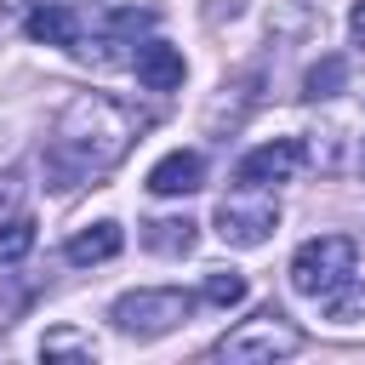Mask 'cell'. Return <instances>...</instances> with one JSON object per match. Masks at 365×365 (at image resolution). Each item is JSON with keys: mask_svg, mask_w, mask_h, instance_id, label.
I'll use <instances>...</instances> for the list:
<instances>
[{"mask_svg": "<svg viewBox=\"0 0 365 365\" xmlns=\"http://www.w3.org/2000/svg\"><path fill=\"white\" fill-rule=\"evenodd\" d=\"M137 131H148V114H137L131 103L103 97V91L68 97L57 125H51V137H46V154H40L46 182L51 188H80V182L108 177L131 154Z\"/></svg>", "mask_w": 365, "mask_h": 365, "instance_id": "1", "label": "cell"}, {"mask_svg": "<svg viewBox=\"0 0 365 365\" xmlns=\"http://www.w3.org/2000/svg\"><path fill=\"white\" fill-rule=\"evenodd\" d=\"M297 348H302V331H297L274 302H262L251 319H240L228 336L211 342V359H228V365H268V359H285V354H297Z\"/></svg>", "mask_w": 365, "mask_h": 365, "instance_id": "2", "label": "cell"}, {"mask_svg": "<svg viewBox=\"0 0 365 365\" xmlns=\"http://www.w3.org/2000/svg\"><path fill=\"white\" fill-rule=\"evenodd\" d=\"M194 308H200L194 291H177V285H143V291L114 297L108 319H114L125 336H165V331H177L182 319H194Z\"/></svg>", "mask_w": 365, "mask_h": 365, "instance_id": "3", "label": "cell"}, {"mask_svg": "<svg viewBox=\"0 0 365 365\" xmlns=\"http://www.w3.org/2000/svg\"><path fill=\"white\" fill-rule=\"evenodd\" d=\"M354 274H359V245H354L348 234H314V240H302L297 257H291V285H297L302 297H325V291H336V285L354 279Z\"/></svg>", "mask_w": 365, "mask_h": 365, "instance_id": "4", "label": "cell"}, {"mask_svg": "<svg viewBox=\"0 0 365 365\" xmlns=\"http://www.w3.org/2000/svg\"><path fill=\"white\" fill-rule=\"evenodd\" d=\"M274 228H279V205L262 188H234L228 200H217V234H222V245L251 251V245H268Z\"/></svg>", "mask_w": 365, "mask_h": 365, "instance_id": "5", "label": "cell"}, {"mask_svg": "<svg viewBox=\"0 0 365 365\" xmlns=\"http://www.w3.org/2000/svg\"><path fill=\"white\" fill-rule=\"evenodd\" d=\"M302 160H308V148H302L297 137H274V143L251 148V154L234 165V182H240V188H279V182H291V177L302 171Z\"/></svg>", "mask_w": 365, "mask_h": 365, "instance_id": "6", "label": "cell"}, {"mask_svg": "<svg viewBox=\"0 0 365 365\" xmlns=\"http://www.w3.org/2000/svg\"><path fill=\"white\" fill-rule=\"evenodd\" d=\"M23 34L34 46H68V51H80V11L57 6V0H34L29 17H23Z\"/></svg>", "mask_w": 365, "mask_h": 365, "instance_id": "7", "label": "cell"}, {"mask_svg": "<svg viewBox=\"0 0 365 365\" xmlns=\"http://www.w3.org/2000/svg\"><path fill=\"white\" fill-rule=\"evenodd\" d=\"M148 188H154V194H165V200L205 188V154H194V148H171L165 160H154V171H148Z\"/></svg>", "mask_w": 365, "mask_h": 365, "instance_id": "8", "label": "cell"}, {"mask_svg": "<svg viewBox=\"0 0 365 365\" xmlns=\"http://www.w3.org/2000/svg\"><path fill=\"white\" fill-rule=\"evenodd\" d=\"M131 68H137V80L148 91H177L182 86V51L165 46V40H143L137 57H131Z\"/></svg>", "mask_w": 365, "mask_h": 365, "instance_id": "9", "label": "cell"}, {"mask_svg": "<svg viewBox=\"0 0 365 365\" xmlns=\"http://www.w3.org/2000/svg\"><path fill=\"white\" fill-rule=\"evenodd\" d=\"M120 245H125V228L120 222H91V228H80L68 245H63V257L74 262V268H91V262H108V257H120Z\"/></svg>", "mask_w": 365, "mask_h": 365, "instance_id": "10", "label": "cell"}, {"mask_svg": "<svg viewBox=\"0 0 365 365\" xmlns=\"http://www.w3.org/2000/svg\"><path fill=\"white\" fill-rule=\"evenodd\" d=\"M143 245L160 251V257H188L194 251V222L188 217H154V222H143Z\"/></svg>", "mask_w": 365, "mask_h": 365, "instance_id": "11", "label": "cell"}, {"mask_svg": "<svg viewBox=\"0 0 365 365\" xmlns=\"http://www.w3.org/2000/svg\"><path fill=\"white\" fill-rule=\"evenodd\" d=\"M348 86V57H319L308 74H302V97L319 103V97H336Z\"/></svg>", "mask_w": 365, "mask_h": 365, "instance_id": "12", "label": "cell"}, {"mask_svg": "<svg viewBox=\"0 0 365 365\" xmlns=\"http://www.w3.org/2000/svg\"><path fill=\"white\" fill-rule=\"evenodd\" d=\"M319 302H325V319H336V325L365 319V279H342V285H336V291H325Z\"/></svg>", "mask_w": 365, "mask_h": 365, "instance_id": "13", "label": "cell"}, {"mask_svg": "<svg viewBox=\"0 0 365 365\" xmlns=\"http://www.w3.org/2000/svg\"><path fill=\"white\" fill-rule=\"evenodd\" d=\"M200 302H211V308H234V302H245V274H234V268H211L205 285H200Z\"/></svg>", "mask_w": 365, "mask_h": 365, "instance_id": "14", "label": "cell"}, {"mask_svg": "<svg viewBox=\"0 0 365 365\" xmlns=\"http://www.w3.org/2000/svg\"><path fill=\"white\" fill-rule=\"evenodd\" d=\"M34 251V217H6L0 222V262H23Z\"/></svg>", "mask_w": 365, "mask_h": 365, "instance_id": "15", "label": "cell"}, {"mask_svg": "<svg viewBox=\"0 0 365 365\" xmlns=\"http://www.w3.org/2000/svg\"><path fill=\"white\" fill-rule=\"evenodd\" d=\"M40 354H46V359H91V354H97V342L63 325V331H46V342H40Z\"/></svg>", "mask_w": 365, "mask_h": 365, "instance_id": "16", "label": "cell"}, {"mask_svg": "<svg viewBox=\"0 0 365 365\" xmlns=\"http://www.w3.org/2000/svg\"><path fill=\"white\" fill-rule=\"evenodd\" d=\"M348 29H354V40H359V46H365V0H359V6H354V11H348Z\"/></svg>", "mask_w": 365, "mask_h": 365, "instance_id": "17", "label": "cell"}, {"mask_svg": "<svg viewBox=\"0 0 365 365\" xmlns=\"http://www.w3.org/2000/svg\"><path fill=\"white\" fill-rule=\"evenodd\" d=\"M11 200H17V182H11V177H0V211H6Z\"/></svg>", "mask_w": 365, "mask_h": 365, "instance_id": "18", "label": "cell"}, {"mask_svg": "<svg viewBox=\"0 0 365 365\" xmlns=\"http://www.w3.org/2000/svg\"><path fill=\"white\" fill-rule=\"evenodd\" d=\"M11 6H34V0H0V11H11Z\"/></svg>", "mask_w": 365, "mask_h": 365, "instance_id": "19", "label": "cell"}, {"mask_svg": "<svg viewBox=\"0 0 365 365\" xmlns=\"http://www.w3.org/2000/svg\"><path fill=\"white\" fill-rule=\"evenodd\" d=\"M359 171H365V154H359Z\"/></svg>", "mask_w": 365, "mask_h": 365, "instance_id": "20", "label": "cell"}]
</instances>
